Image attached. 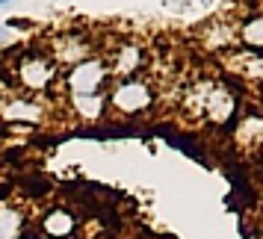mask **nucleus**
<instances>
[{
    "label": "nucleus",
    "mask_w": 263,
    "mask_h": 239,
    "mask_svg": "<svg viewBox=\"0 0 263 239\" xmlns=\"http://www.w3.org/2000/svg\"><path fill=\"white\" fill-rule=\"evenodd\" d=\"M107 74H109L107 62L98 59V56H89V59L71 65V71L65 77V86H68L71 95H98L104 80H107Z\"/></svg>",
    "instance_id": "1"
},
{
    "label": "nucleus",
    "mask_w": 263,
    "mask_h": 239,
    "mask_svg": "<svg viewBox=\"0 0 263 239\" xmlns=\"http://www.w3.org/2000/svg\"><path fill=\"white\" fill-rule=\"evenodd\" d=\"M18 80L30 92H45L50 83L57 80V62L53 56H42V53H30L18 62Z\"/></svg>",
    "instance_id": "2"
},
{
    "label": "nucleus",
    "mask_w": 263,
    "mask_h": 239,
    "mask_svg": "<svg viewBox=\"0 0 263 239\" xmlns=\"http://www.w3.org/2000/svg\"><path fill=\"white\" fill-rule=\"evenodd\" d=\"M112 107L124 112V115H136V112H142V109L151 107V86L142 83V80H121L116 89H112Z\"/></svg>",
    "instance_id": "3"
},
{
    "label": "nucleus",
    "mask_w": 263,
    "mask_h": 239,
    "mask_svg": "<svg viewBox=\"0 0 263 239\" xmlns=\"http://www.w3.org/2000/svg\"><path fill=\"white\" fill-rule=\"evenodd\" d=\"M89 59V45L83 36L77 33H65V36L53 38V62H65V65H77V62Z\"/></svg>",
    "instance_id": "4"
},
{
    "label": "nucleus",
    "mask_w": 263,
    "mask_h": 239,
    "mask_svg": "<svg viewBox=\"0 0 263 239\" xmlns=\"http://www.w3.org/2000/svg\"><path fill=\"white\" fill-rule=\"evenodd\" d=\"M234 95L228 92V89H219V86H213L210 89V95H207V109H204V115H210V121L213 124H225L231 115H234Z\"/></svg>",
    "instance_id": "5"
},
{
    "label": "nucleus",
    "mask_w": 263,
    "mask_h": 239,
    "mask_svg": "<svg viewBox=\"0 0 263 239\" xmlns=\"http://www.w3.org/2000/svg\"><path fill=\"white\" fill-rule=\"evenodd\" d=\"M139 65H142V50L136 48V45H121V48L112 53V59L107 62V71H112L116 77H127V74H133Z\"/></svg>",
    "instance_id": "6"
},
{
    "label": "nucleus",
    "mask_w": 263,
    "mask_h": 239,
    "mask_svg": "<svg viewBox=\"0 0 263 239\" xmlns=\"http://www.w3.org/2000/svg\"><path fill=\"white\" fill-rule=\"evenodd\" d=\"M74 215L68 213V210H62V207H57V210H50L45 218H42V230L48 233L50 239H65L74 233Z\"/></svg>",
    "instance_id": "7"
},
{
    "label": "nucleus",
    "mask_w": 263,
    "mask_h": 239,
    "mask_svg": "<svg viewBox=\"0 0 263 239\" xmlns=\"http://www.w3.org/2000/svg\"><path fill=\"white\" fill-rule=\"evenodd\" d=\"M263 142V118L260 115H246L237 124V145L239 148H257Z\"/></svg>",
    "instance_id": "8"
},
{
    "label": "nucleus",
    "mask_w": 263,
    "mask_h": 239,
    "mask_svg": "<svg viewBox=\"0 0 263 239\" xmlns=\"http://www.w3.org/2000/svg\"><path fill=\"white\" fill-rule=\"evenodd\" d=\"M3 118L33 124V121L42 118V107H39L36 101H9V104L3 107Z\"/></svg>",
    "instance_id": "9"
},
{
    "label": "nucleus",
    "mask_w": 263,
    "mask_h": 239,
    "mask_svg": "<svg viewBox=\"0 0 263 239\" xmlns=\"http://www.w3.org/2000/svg\"><path fill=\"white\" fill-rule=\"evenodd\" d=\"M71 107L83 121H95V118H101V112H104L107 104H104L101 95H71Z\"/></svg>",
    "instance_id": "10"
},
{
    "label": "nucleus",
    "mask_w": 263,
    "mask_h": 239,
    "mask_svg": "<svg viewBox=\"0 0 263 239\" xmlns=\"http://www.w3.org/2000/svg\"><path fill=\"white\" fill-rule=\"evenodd\" d=\"M24 230V213L18 207H0V239H18Z\"/></svg>",
    "instance_id": "11"
},
{
    "label": "nucleus",
    "mask_w": 263,
    "mask_h": 239,
    "mask_svg": "<svg viewBox=\"0 0 263 239\" xmlns=\"http://www.w3.org/2000/svg\"><path fill=\"white\" fill-rule=\"evenodd\" d=\"M210 83H198V86H190V92L183 97V112H190V115H204V109H207V95H210Z\"/></svg>",
    "instance_id": "12"
},
{
    "label": "nucleus",
    "mask_w": 263,
    "mask_h": 239,
    "mask_svg": "<svg viewBox=\"0 0 263 239\" xmlns=\"http://www.w3.org/2000/svg\"><path fill=\"white\" fill-rule=\"evenodd\" d=\"M239 38H242L246 45H251V48H263V15L246 21L242 30H239Z\"/></svg>",
    "instance_id": "13"
},
{
    "label": "nucleus",
    "mask_w": 263,
    "mask_h": 239,
    "mask_svg": "<svg viewBox=\"0 0 263 239\" xmlns=\"http://www.w3.org/2000/svg\"><path fill=\"white\" fill-rule=\"evenodd\" d=\"M9 36H12V33H9V27H0V42H6Z\"/></svg>",
    "instance_id": "14"
},
{
    "label": "nucleus",
    "mask_w": 263,
    "mask_h": 239,
    "mask_svg": "<svg viewBox=\"0 0 263 239\" xmlns=\"http://www.w3.org/2000/svg\"><path fill=\"white\" fill-rule=\"evenodd\" d=\"M9 3H15V0H0V6H9Z\"/></svg>",
    "instance_id": "15"
}]
</instances>
